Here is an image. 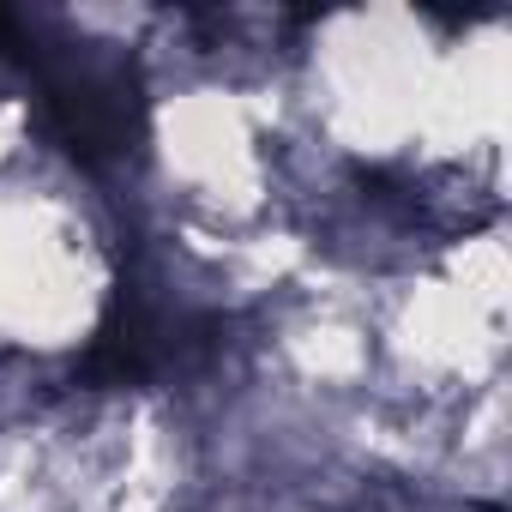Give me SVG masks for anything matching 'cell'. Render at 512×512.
Segmentation results:
<instances>
[{
	"mask_svg": "<svg viewBox=\"0 0 512 512\" xmlns=\"http://www.w3.org/2000/svg\"><path fill=\"white\" fill-rule=\"evenodd\" d=\"M446 31L452 19L416 7H344L302 19L284 55V103L302 163L410 175Z\"/></svg>",
	"mask_w": 512,
	"mask_h": 512,
	"instance_id": "obj_1",
	"label": "cell"
},
{
	"mask_svg": "<svg viewBox=\"0 0 512 512\" xmlns=\"http://www.w3.org/2000/svg\"><path fill=\"white\" fill-rule=\"evenodd\" d=\"M121 253L97 193L49 157L0 175V362L61 368L115 308Z\"/></svg>",
	"mask_w": 512,
	"mask_h": 512,
	"instance_id": "obj_2",
	"label": "cell"
}]
</instances>
